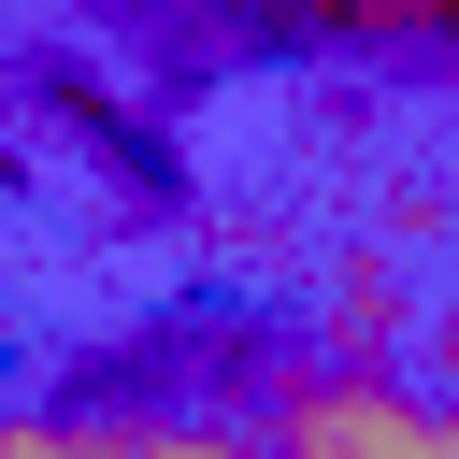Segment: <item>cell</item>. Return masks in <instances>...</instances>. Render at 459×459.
<instances>
[{
  "instance_id": "obj_1",
  "label": "cell",
  "mask_w": 459,
  "mask_h": 459,
  "mask_svg": "<svg viewBox=\"0 0 459 459\" xmlns=\"http://www.w3.org/2000/svg\"><path fill=\"white\" fill-rule=\"evenodd\" d=\"M244 430H258V459H459V430H445V402L430 387H402L387 359H273L258 373V402H244Z\"/></svg>"
},
{
  "instance_id": "obj_2",
  "label": "cell",
  "mask_w": 459,
  "mask_h": 459,
  "mask_svg": "<svg viewBox=\"0 0 459 459\" xmlns=\"http://www.w3.org/2000/svg\"><path fill=\"white\" fill-rule=\"evenodd\" d=\"M244 29H301V43H344V57H430L459 29V0H244Z\"/></svg>"
},
{
  "instance_id": "obj_3",
  "label": "cell",
  "mask_w": 459,
  "mask_h": 459,
  "mask_svg": "<svg viewBox=\"0 0 459 459\" xmlns=\"http://www.w3.org/2000/svg\"><path fill=\"white\" fill-rule=\"evenodd\" d=\"M129 459H258V430H244V416H215V402H186V416H172V402H143V445H129Z\"/></svg>"
}]
</instances>
